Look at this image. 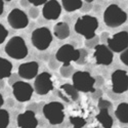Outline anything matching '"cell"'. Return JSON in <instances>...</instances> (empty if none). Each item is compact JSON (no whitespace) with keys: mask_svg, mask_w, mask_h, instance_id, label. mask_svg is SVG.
Returning <instances> with one entry per match:
<instances>
[{"mask_svg":"<svg viewBox=\"0 0 128 128\" xmlns=\"http://www.w3.org/2000/svg\"><path fill=\"white\" fill-rule=\"evenodd\" d=\"M98 109L100 111V110H110L112 108V102H110L109 100H104V98H100L98 100Z\"/></svg>","mask_w":128,"mask_h":128,"instance_id":"28","label":"cell"},{"mask_svg":"<svg viewBox=\"0 0 128 128\" xmlns=\"http://www.w3.org/2000/svg\"><path fill=\"white\" fill-rule=\"evenodd\" d=\"M53 89L51 75L47 72H42L36 76L34 82V90L39 95H45Z\"/></svg>","mask_w":128,"mask_h":128,"instance_id":"8","label":"cell"},{"mask_svg":"<svg viewBox=\"0 0 128 128\" xmlns=\"http://www.w3.org/2000/svg\"><path fill=\"white\" fill-rule=\"evenodd\" d=\"M4 49L6 54L14 60H23L28 56V47L26 45V42L20 36L10 38Z\"/></svg>","mask_w":128,"mask_h":128,"instance_id":"3","label":"cell"},{"mask_svg":"<svg viewBox=\"0 0 128 128\" xmlns=\"http://www.w3.org/2000/svg\"><path fill=\"white\" fill-rule=\"evenodd\" d=\"M83 2L81 0H62V6L68 12H73L82 7Z\"/></svg>","mask_w":128,"mask_h":128,"instance_id":"22","label":"cell"},{"mask_svg":"<svg viewBox=\"0 0 128 128\" xmlns=\"http://www.w3.org/2000/svg\"><path fill=\"white\" fill-rule=\"evenodd\" d=\"M9 124V114L6 110L0 109V128H6Z\"/></svg>","mask_w":128,"mask_h":128,"instance_id":"23","label":"cell"},{"mask_svg":"<svg viewBox=\"0 0 128 128\" xmlns=\"http://www.w3.org/2000/svg\"><path fill=\"white\" fill-rule=\"evenodd\" d=\"M32 44L38 50H45L49 47L52 41V34L48 28L41 27L33 31L31 36Z\"/></svg>","mask_w":128,"mask_h":128,"instance_id":"6","label":"cell"},{"mask_svg":"<svg viewBox=\"0 0 128 128\" xmlns=\"http://www.w3.org/2000/svg\"><path fill=\"white\" fill-rule=\"evenodd\" d=\"M18 125L20 128H37L38 120L35 112L27 110L26 112L20 114L18 116Z\"/></svg>","mask_w":128,"mask_h":128,"instance_id":"16","label":"cell"},{"mask_svg":"<svg viewBox=\"0 0 128 128\" xmlns=\"http://www.w3.org/2000/svg\"><path fill=\"white\" fill-rule=\"evenodd\" d=\"M3 10H4V2L0 0V16L3 14Z\"/></svg>","mask_w":128,"mask_h":128,"instance_id":"37","label":"cell"},{"mask_svg":"<svg viewBox=\"0 0 128 128\" xmlns=\"http://www.w3.org/2000/svg\"><path fill=\"white\" fill-rule=\"evenodd\" d=\"M108 38H109V34L106 33V32H104V33L102 34V42L104 41H106V40H108Z\"/></svg>","mask_w":128,"mask_h":128,"instance_id":"36","label":"cell"},{"mask_svg":"<svg viewBox=\"0 0 128 128\" xmlns=\"http://www.w3.org/2000/svg\"><path fill=\"white\" fill-rule=\"evenodd\" d=\"M94 58L96 60L98 65L109 66L113 62L114 54L106 45L98 44L94 47Z\"/></svg>","mask_w":128,"mask_h":128,"instance_id":"13","label":"cell"},{"mask_svg":"<svg viewBox=\"0 0 128 128\" xmlns=\"http://www.w3.org/2000/svg\"><path fill=\"white\" fill-rule=\"evenodd\" d=\"M98 28V20L92 16L85 14L80 16L75 23V31L78 34L85 37V39H90L95 36V31Z\"/></svg>","mask_w":128,"mask_h":128,"instance_id":"1","label":"cell"},{"mask_svg":"<svg viewBox=\"0 0 128 128\" xmlns=\"http://www.w3.org/2000/svg\"><path fill=\"white\" fill-rule=\"evenodd\" d=\"M53 34L54 36L60 40L67 39L70 36V27L67 23L65 22H60L58 23L54 28H53Z\"/></svg>","mask_w":128,"mask_h":128,"instance_id":"18","label":"cell"},{"mask_svg":"<svg viewBox=\"0 0 128 128\" xmlns=\"http://www.w3.org/2000/svg\"><path fill=\"white\" fill-rule=\"evenodd\" d=\"M96 120L102 124L104 128H112L113 126V119L108 110H100L96 115Z\"/></svg>","mask_w":128,"mask_h":128,"instance_id":"20","label":"cell"},{"mask_svg":"<svg viewBox=\"0 0 128 128\" xmlns=\"http://www.w3.org/2000/svg\"><path fill=\"white\" fill-rule=\"evenodd\" d=\"M29 16L32 18H36L38 16H39V10L37 7H31L30 10H29Z\"/></svg>","mask_w":128,"mask_h":128,"instance_id":"31","label":"cell"},{"mask_svg":"<svg viewBox=\"0 0 128 128\" xmlns=\"http://www.w3.org/2000/svg\"><path fill=\"white\" fill-rule=\"evenodd\" d=\"M43 115L50 124L58 125L65 119V108L58 102H51L43 106Z\"/></svg>","mask_w":128,"mask_h":128,"instance_id":"4","label":"cell"},{"mask_svg":"<svg viewBox=\"0 0 128 128\" xmlns=\"http://www.w3.org/2000/svg\"><path fill=\"white\" fill-rule=\"evenodd\" d=\"M78 50H79V58H78L76 62L78 64V65H84V64H86V62H87L88 52H87L86 49H84V48H80Z\"/></svg>","mask_w":128,"mask_h":128,"instance_id":"26","label":"cell"},{"mask_svg":"<svg viewBox=\"0 0 128 128\" xmlns=\"http://www.w3.org/2000/svg\"><path fill=\"white\" fill-rule=\"evenodd\" d=\"M49 65H50V68H51V69H56V68H58V64H56V62H50Z\"/></svg>","mask_w":128,"mask_h":128,"instance_id":"38","label":"cell"},{"mask_svg":"<svg viewBox=\"0 0 128 128\" xmlns=\"http://www.w3.org/2000/svg\"><path fill=\"white\" fill-rule=\"evenodd\" d=\"M79 58V50L71 44H65L58 48L56 54V60L62 65H70L71 62H77Z\"/></svg>","mask_w":128,"mask_h":128,"instance_id":"7","label":"cell"},{"mask_svg":"<svg viewBox=\"0 0 128 128\" xmlns=\"http://www.w3.org/2000/svg\"><path fill=\"white\" fill-rule=\"evenodd\" d=\"M70 122L74 126V128H82L85 126V124H86L85 119H83L82 117H78V116H71Z\"/></svg>","mask_w":128,"mask_h":128,"instance_id":"24","label":"cell"},{"mask_svg":"<svg viewBox=\"0 0 128 128\" xmlns=\"http://www.w3.org/2000/svg\"><path fill=\"white\" fill-rule=\"evenodd\" d=\"M62 14V5L56 0H49L46 1L42 8V14L44 18L48 20H54L60 18Z\"/></svg>","mask_w":128,"mask_h":128,"instance_id":"14","label":"cell"},{"mask_svg":"<svg viewBox=\"0 0 128 128\" xmlns=\"http://www.w3.org/2000/svg\"><path fill=\"white\" fill-rule=\"evenodd\" d=\"M39 65L36 62H28L20 65L18 70V75L26 80H31L33 78H36L38 75Z\"/></svg>","mask_w":128,"mask_h":128,"instance_id":"15","label":"cell"},{"mask_svg":"<svg viewBox=\"0 0 128 128\" xmlns=\"http://www.w3.org/2000/svg\"><path fill=\"white\" fill-rule=\"evenodd\" d=\"M126 20L127 14L117 4L109 5L104 12V22L106 26L111 28L120 27L126 22Z\"/></svg>","mask_w":128,"mask_h":128,"instance_id":"2","label":"cell"},{"mask_svg":"<svg viewBox=\"0 0 128 128\" xmlns=\"http://www.w3.org/2000/svg\"><path fill=\"white\" fill-rule=\"evenodd\" d=\"M12 71V64L8 60L0 56V79L3 80L5 78H9Z\"/></svg>","mask_w":128,"mask_h":128,"instance_id":"19","label":"cell"},{"mask_svg":"<svg viewBox=\"0 0 128 128\" xmlns=\"http://www.w3.org/2000/svg\"><path fill=\"white\" fill-rule=\"evenodd\" d=\"M18 77H20V76H18V75H16V74H14V75L12 74V75H10V77H9V80H8V82H9V84L12 85H12H14V84L16 82L20 81V80H18Z\"/></svg>","mask_w":128,"mask_h":128,"instance_id":"35","label":"cell"},{"mask_svg":"<svg viewBox=\"0 0 128 128\" xmlns=\"http://www.w3.org/2000/svg\"><path fill=\"white\" fill-rule=\"evenodd\" d=\"M58 95L60 98L69 102L77 100L79 98V92L76 90V88L74 87L72 84L66 83L60 86V88L58 90Z\"/></svg>","mask_w":128,"mask_h":128,"instance_id":"17","label":"cell"},{"mask_svg":"<svg viewBox=\"0 0 128 128\" xmlns=\"http://www.w3.org/2000/svg\"><path fill=\"white\" fill-rule=\"evenodd\" d=\"M98 43H100V37L96 35L85 41V45H86L88 48H94L95 46L98 45Z\"/></svg>","mask_w":128,"mask_h":128,"instance_id":"27","label":"cell"},{"mask_svg":"<svg viewBox=\"0 0 128 128\" xmlns=\"http://www.w3.org/2000/svg\"><path fill=\"white\" fill-rule=\"evenodd\" d=\"M102 90H100V89H94V91L92 92V98H95V100L102 98Z\"/></svg>","mask_w":128,"mask_h":128,"instance_id":"34","label":"cell"},{"mask_svg":"<svg viewBox=\"0 0 128 128\" xmlns=\"http://www.w3.org/2000/svg\"><path fill=\"white\" fill-rule=\"evenodd\" d=\"M20 4L23 6H28V5H30V1H20Z\"/></svg>","mask_w":128,"mask_h":128,"instance_id":"40","label":"cell"},{"mask_svg":"<svg viewBox=\"0 0 128 128\" xmlns=\"http://www.w3.org/2000/svg\"><path fill=\"white\" fill-rule=\"evenodd\" d=\"M73 128H74V127H73Z\"/></svg>","mask_w":128,"mask_h":128,"instance_id":"42","label":"cell"},{"mask_svg":"<svg viewBox=\"0 0 128 128\" xmlns=\"http://www.w3.org/2000/svg\"><path fill=\"white\" fill-rule=\"evenodd\" d=\"M120 60L125 66H128V49H125L124 51L121 52Z\"/></svg>","mask_w":128,"mask_h":128,"instance_id":"30","label":"cell"},{"mask_svg":"<svg viewBox=\"0 0 128 128\" xmlns=\"http://www.w3.org/2000/svg\"><path fill=\"white\" fill-rule=\"evenodd\" d=\"M3 87H4V82H3V80L0 79V89L3 88Z\"/></svg>","mask_w":128,"mask_h":128,"instance_id":"41","label":"cell"},{"mask_svg":"<svg viewBox=\"0 0 128 128\" xmlns=\"http://www.w3.org/2000/svg\"><path fill=\"white\" fill-rule=\"evenodd\" d=\"M106 43L112 52H122L128 47V33L126 31L118 32L113 37H109Z\"/></svg>","mask_w":128,"mask_h":128,"instance_id":"10","label":"cell"},{"mask_svg":"<svg viewBox=\"0 0 128 128\" xmlns=\"http://www.w3.org/2000/svg\"><path fill=\"white\" fill-rule=\"evenodd\" d=\"M102 84H104V79H102V77L98 76V77H95V78H94V86L100 87Z\"/></svg>","mask_w":128,"mask_h":128,"instance_id":"33","label":"cell"},{"mask_svg":"<svg viewBox=\"0 0 128 128\" xmlns=\"http://www.w3.org/2000/svg\"><path fill=\"white\" fill-rule=\"evenodd\" d=\"M7 35H8V31L6 30V28L3 25L0 24V44H2L5 41Z\"/></svg>","mask_w":128,"mask_h":128,"instance_id":"29","label":"cell"},{"mask_svg":"<svg viewBox=\"0 0 128 128\" xmlns=\"http://www.w3.org/2000/svg\"><path fill=\"white\" fill-rule=\"evenodd\" d=\"M92 8V5H91V0H88L85 3L82 4V7H81V10L82 12H89V10Z\"/></svg>","mask_w":128,"mask_h":128,"instance_id":"32","label":"cell"},{"mask_svg":"<svg viewBox=\"0 0 128 128\" xmlns=\"http://www.w3.org/2000/svg\"><path fill=\"white\" fill-rule=\"evenodd\" d=\"M7 20L10 27L16 30L25 29L29 24V18L27 14L20 8H14L8 14Z\"/></svg>","mask_w":128,"mask_h":128,"instance_id":"12","label":"cell"},{"mask_svg":"<svg viewBox=\"0 0 128 128\" xmlns=\"http://www.w3.org/2000/svg\"><path fill=\"white\" fill-rule=\"evenodd\" d=\"M33 87L27 82L24 81H18L12 85V93L16 100L20 102H25L31 100L33 95Z\"/></svg>","mask_w":128,"mask_h":128,"instance_id":"11","label":"cell"},{"mask_svg":"<svg viewBox=\"0 0 128 128\" xmlns=\"http://www.w3.org/2000/svg\"><path fill=\"white\" fill-rule=\"evenodd\" d=\"M112 90L114 93L121 94L128 89V74L124 70H116L112 74Z\"/></svg>","mask_w":128,"mask_h":128,"instance_id":"9","label":"cell"},{"mask_svg":"<svg viewBox=\"0 0 128 128\" xmlns=\"http://www.w3.org/2000/svg\"><path fill=\"white\" fill-rule=\"evenodd\" d=\"M60 73L64 78H69L73 76L74 74V68L71 65H62L60 69Z\"/></svg>","mask_w":128,"mask_h":128,"instance_id":"25","label":"cell"},{"mask_svg":"<svg viewBox=\"0 0 128 128\" xmlns=\"http://www.w3.org/2000/svg\"><path fill=\"white\" fill-rule=\"evenodd\" d=\"M73 86L79 92H93L94 91V78L88 72L77 71L73 74Z\"/></svg>","mask_w":128,"mask_h":128,"instance_id":"5","label":"cell"},{"mask_svg":"<svg viewBox=\"0 0 128 128\" xmlns=\"http://www.w3.org/2000/svg\"><path fill=\"white\" fill-rule=\"evenodd\" d=\"M115 115L121 123L126 124L128 123V104L121 102L115 111Z\"/></svg>","mask_w":128,"mask_h":128,"instance_id":"21","label":"cell"},{"mask_svg":"<svg viewBox=\"0 0 128 128\" xmlns=\"http://www.w3.org/2000/svg\"><path fill=\"white\" fill-rule=\"evenodd\" d=\"M3 104H4V100H3V96L1 94H0V108L3 106Z\"/></svg>","mask_w":128,"mask_h":128,"instance_id":"39","label":"cell"}]
</instances>
